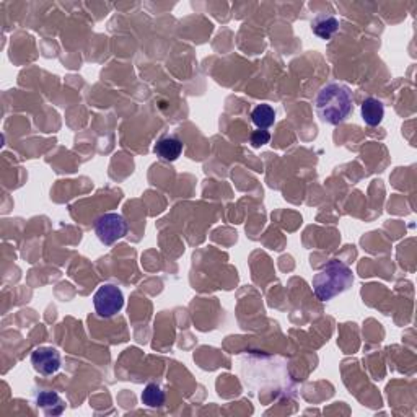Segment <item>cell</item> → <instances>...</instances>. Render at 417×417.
Listing matches in <instances>:
<instances>
[{"instance_id":"5","label":"cell","mask_w":417,"mask_h":417,"mask_svg":"<svg viewBox=\"0 0 417 417\" xmlns=\"http://www.w3.org/2000/svg\"><path fill=\"white\" fill-rule=\"evenodd\" d=\"M93 305L99 318H113L124 307V295L113 284H103L93 295Z\"/></svg>"},{"instance_id":"12","label":"cell","mask_w":417,"mask_h":417,"mask_svg":"<svg viewBox=\"0 0 417 417\" xmlns=\"http://www.w3.org/2000/svg\"><path fill=\"white\" fill-rule=\"evenodd\" d=\"M140 399H142V404H145L147 408L157 409V408H162V406L165 404L167 394L160 387H158L157 383H149L144 388V392H142Z\"/></svg>"},{"instance_id":"11","label":"cell","mask_w":417,"mask_h":417,"mask_svg":"<svg viewBox=\"0 0 417 417\" xmlns=\"http://www.w3.org/2000/svg\"><path fill=\"white\" fill-rule=\"evenodd\" d=\"M251 121L258 129H269L276 123V111H274L271 104H258L251 111Z\"/></svg>"},{"instance_id":"6","label":"cell","mask_w":417,"mask_h":417,"mask_svg":"<svg viewBox=\"0 0 417 417\" xmlns=\"http://www.w3.org/2000/svg\"><path fill=\"white\" fill-rule=\"evenodd\" d=\"M31 365L40 375H44V377H49V375H54L61 370L62 365V357L61 352L56 349V347L51 346H43L35 349L31 353Z\"/></svg>"},{"instance_id":"4","label":"cell","mask_w":417,"mask_h":417,"mask_svg":"<svg viewBox=\"0 0 417 417\" xmlns=\"http://www.w3.org/2000/svg\"><path fill=\"white\" fill-rule=\"evenodd\" d=\"M93 230H95V235H97V238L102 241L103 245L109 246L128 235L129 225L121 214L108 212V214L99 215V217L95 220Z\"/></svg>"},{"instance_id":"7","label":"cell","mask_w":417,"mask_h":417,"mask_svg":"<svg viewBox=\"0 0 417 417\" xmlns=\"http://www.w3.org/2000/svg\"><path fill=\"white\" fill-rule=\"evenodd\" d=\"M155 155L163 162H176L183 154V142L176 135H162L154 147Z\"/></svg>"},{"instance_id":"1","label":"cell","mask_w":417,"mask_h":417,"mask_svg":"<svg viewBox=\"0 0 417 417\" xmlns=\"http://www.w3.org/2000/svg\"><path fill=\"white\" fill-rule=\"evenodd\" d=\"M240 368L243 380L264 377L256 382L250 389H255L258 394L260 389H274L281 396H289L295 389V385L290 378L287 362L277 356H266V353H250L240 357Z\"/></svg>"},{"instance_id":"2","label":"cell","mask_w":417,"mask_h":417,"mask_svg":"<svg viewBox=\"0 0 417 417\" xmlns=\"http://www.w3.org/2000/svg\"><path fill=\"white\" fill-rule=\"evenodd\" d=\"M353 109L352 90L339 82L326 83L315 98V111L326 124L339 126L349 118Z\"/></svg>"},{"instance_id":"8","label":"cell","mask_w":417,"mask_h":417,"mask_svg":"<svg viewBox=\"0 0 417 417\" xmlns=\"http://www.w3.org/2000/svg\"><path fill=\"white\" fill-rule=\"evenodd\" d=\"M35 404L36 408H40L44 414L52 416H61L66 409V404L61 396L56 392H46V389L35 396Z\"/></svg>"},{"instance_id":"3","label":"cell","mask_w":417,"mask_h":417,"mask_svg":"<svg viewBox=\"0 0 417 417\" xmlns=\"http://www.w3.org/2000/svg\"><path fill=\"white\" fill-rule=\"evenodd\" d=\"M353 284L352 269L339 260H332L311 281L313 294L320 302H330L337 295L347 292Z\"/></svg>"},{"instance_id":"13","label":"cell","mask_w":417,"mask_h":417,"mask_svg":"<svg viewBox=\"0 0 417 417\" xmlns=\"http://www.w3.org/2000/svg\"><path fill=\"white\" fill-rule=\"evenodd\" d=\"M269 140H271V134H269L266 129L255 131L251 134V145L255 147V149H260V147L269 144Z\"/></svg>"},{"instance_id":"10","label":"cell","mask_w":417,"mask_h":417,"mask_svg":"<svg viewBox=\"0 0 417 417\" xmlns=\"http://www.w3.org/2000/svg\"><path fill=\"white\" fill-rule=\"evenodd\" d=\"M337 30H339V20L332 17L330 13L318 15V17L311 22V31H313L320 40H331L332 35H334Z\"/></svg>"},{"instance_id":"9","label":"cell","mask_w":417,"mask_h":417,"mask_svg":"<svg viewBox=\"0 0 417 417\" xmlns=\"http://www.w3.org/2000/svg\"><path fill=\"white\" fill-rule=\"evenodd\" d=\"M361 114L363 123L370 126V128H375V126L382 124L385 118V104L378 98H365L361 107Z\"/></svg>"}]
</instances>
